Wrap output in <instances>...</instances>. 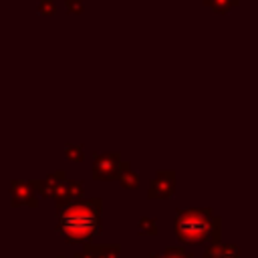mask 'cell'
<instances>
[{
	"label": "cell",
	"instance_id": "6da1fadb",
	"mask_svg": "<svg viewBox=\"0 0 258 258\" xmlns=\"http://www.w3.org/2000/svg\"><path fill=\"white\" fill-rule=\"evenodd\" d=\"M103 200H75L56 206V232L67 240V244H87L91 238L103 232L101 226Z\"/></svg>",
	"mask_w": 258,
	"mask_h": 258
},
{
	"label": "cell",
	"instance_id": "7a4b0ae2",
	"mask_svg": "<svg viewBox=\"0 0 258 258\" xmlns=\"http://www.w3.org/2000/svg\"><path fill=\"white\" fill-rule=\"evenodd\" d=\"M173 232L183 244H218L222 220L210 208H185L175 214Z\"/></svg>",
	"mask_w": 258,
	"mask_h": 258
},
{
	"label": "cell",
	"instance_id": "3957f363",
	"mask_svg": "<svg viewBox=\"0 0 258 258\" xmlns=\"http://www.w3.org/2000/svg\"><path fill=\"white\" fill-rule=\"evenodd\" d=\"M34 183V189L38 196L42 198H50L56 202V206H62V204H69V202H75V200H81L85 189H83V183L81 181H75V179H69L64 171H54L50 175H46L44 179H36L32 181Z\"/></svg>",
	"mask_w": 258,
	"mask_h": 258
},
{
	"label": "cell",
	"instance_id": "277c9868",
	"mask_svg": "<svg viewBox=\"0 0 258 258\" xmlns=\"http://www.w3.org/2000/svg\"><path fill=\"white\" fill-rule=\"evenodd\" d=\"M123 167V159L119 151H105L93 155V177L99 181L117 179Z\"/></svg>",
	"mask_w": 258,
	"mask_h": 258
},
{
	"label": "cell",
	"instance_id": "5b68a950",
	"mask_svg": "<svg viewBox=\"0 0 258 258\" xmlns=\"http://www.w3.org/2000/svg\"><path fill=\"white\" fill-rule=\"evenodd\" d=\"M10 206L12 208H36L38 206V194L34 189L32 181H24V179H14L10 183Z\"/></svg>",
	"mask_w": 258,
	"mask_h": 258
},
{
	"label": "cell",
	"instance_id": "8992f818",
	"mask_svg": "<svg viewBox=\"0 0 258 258\" xmlns=\"http://www.w3.org/2000/svg\"><path fill=\"white\" fill-rule=\"evenodd\" d=\"M175 191V171L167 169V171H159L147 189V198L149 200H167L171 198Z\"/></svg>",
	"mask_w": 258,
	"mask_h": 258
},
{
	"label": "cell",
	"instance_id": "52a82bcc",
	"mask_svg": "<svg viewBox=\"0 0 258 258\" xmlns=\"http://www.w3.org/2000/svg\"><path fill=\"white\" fill-rule=\"evenodd\" d=\"M121 246L119 244H83V250L75 254V258H119Z\"/></svg>",
	"mask_w": 258,
	"mask_h": 258
},
{
	"label": "cell",
	"instance_id": "ba28073f",
	"mask_svg": "<svg viewBox=\"0 0 258 258\" xmlns=\"http://www.w3.org/2000/svg\"><path fill=\"white\" fill-rule=\"evenodd\" d=\"M204 258H240V248L236 244H212L206 248Z\"/></svg>",
	"mask_w": 258,
	"mask_h": 258
},
{
	"label": "cell",
	"instance_id": "9c48e42d",
	"mask_svg": "<svg viewBox=\"0 0 258 258\" xmlns=\"http://www.w3.org/2000/svg\"><path fill=\"white\" fill-rule=\"evenodd\" d=\"M119 183L125 187V189H135L139 185V175L131 169V165L127 161H123V167H121V173H119Z\"/></svg>",
	"mask_w": 258,
	"mask_h": 258
},
{
	"label": "cell",
	"instance_id": "30bf717a",
	"mask_svg": "<svg viewBox=\"0 0 258 258\" xmlns=\"http://www.w3.org/2000/svg\"><path fill=\"white\" fill-rule=\"evenodd\" d=\"M204 4H206L212 12H216V14H226V12H230L232 8H236V6L240 4V0H204Z\"/></svg>",
	"mask_w": 258,
	"mask_h": 258
},
{
	"label": "cell",
	"instance_id": "8fae6325",
	"mask_svg": "<svg viewBox=\"0 0 258 258\" xmlns=\"http://www.w3.org/2000/svg\"><path fill=\"white\" fill-rule=\"evenodd\" d=\"M137 232L141 236H155L157 234V222H155V218L141 216L139 222H137Z\"/></svg>",
	"mask_w": 258,
	"mask_h": 258
},
{
	"label": "cell",
	"instance_id": "7c38bea8",
	"mask_svg": "<svg viewBox=\"0 0 258 258\" xmlns=\"http://www.w3.org/2000/svg\"><path fill=\"white\" fill-rule=\"evenodd\" d=\"M64 155L75 161V163H81L85 159V151H83V145H75V143H67L64 145Z\"/></svg>",
	"mask_w": 258,
	"mask_h": 258
},
{
	"label": "cell",
	"instance_id": "4fadbf2b",
	"mask_svg": "<svg viewBox=\"0 0 258 258\" xmlns=\"http://www.w3.org/2000/svg\"><path fill=\"white\" fill-rule=\"evenodd\" d=\"M36 12L40 16H54L56 14V0H36Z\"/></svg>",
	"mask_w": 258,
	"mask_h": 258
},
{
	"label": "cell",
	"instance_id": "5bb4252c",
	"mask_svg": "<svg viewBox=\"0 0 258 258\" xmlns=\"http://www.w3.org/2000/svg\"><path fill=\"white\" fill-rule=\"evenodd\" d=\"M163 258H194L183 246H167L163 250Z\"/></svg>",
	"mask_w": 258,
	"mask_h": 258
},
{
	"label": "cell",
	"instance_id": "9a60e30c",
	"mask_svg": "<svg viewBox=\"0 0 258 258\" xmlns=\"http://www.w3.org/2000/svg\"><path fill=\"white\" fill-rule=\"evenodd\" d=\"M64 6H67V12L69 14H81L85 8V2L83 0H64Z\"/></svg>",
	"mask_w": 258,
	"mask_h": 258
},
{
	"label": "cell",
	"instance_id": "2e32d148",
	"mask_svg": "<svg viewBox=\"0 0 258 258\" xmlns=\"http://www.w3.org/2000/svg\"><path fill=\"white\" fill-rule=\"evenodd\" d=\"M149 258H163V254H159V252H151Z\"/></svg>",
	"mask_w": 258,
	"mask_h": 258
},
{
	"label": "cell",
	"instance_id": "e0dca14e",
	"mask_svg": "<svg viewBox=\"0 0 258 258\" xmlns=\"http://www.w3.org/2000/svg\"><path fill=\"white\" fill-rule=\"evenodd\" d=\"M56 258H64V256H56Z\"/></svg>",
	"mask_w": 258,
	"mask_h": 258
}]
</instances>
